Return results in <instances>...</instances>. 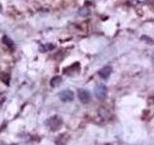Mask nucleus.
Wrapping results in <instances>:
<instances>
[{
    "instance_id": "1",
    "label": "nucleus",
    "mask_w": 154,
    "mask_h": 145,
    "mask_svg": "<svg viewBox=\"0 0 154 145\" xmlns=\"http://www.w3.org/2000/svg\"><path fill=\"white\" fill-rule=\"evenodd\" d=\"M62 124H63L62 118L57 115L50 117L49 119L46 120V126L50 131H57L62 126Z\"/></svg>"
},
{
    "instance_id": "2",
    "label": "nucleus",
    "mask_w": 154,
    "mask_h": 145,
    "mask_svg": "<svg viewBox=\"0 0 154 145\" xmlns=\"http://www.w3.org/2000/svg\"><path fill=\"white\" fill-rule=\"evenodd\" d=\"M95 94L98 100H104L107 96V87L104 84H97L95 88Z\"/></svg>"
},
{
    "instance_id": "3",
    "label": "nucleus",
    "mask_w": 154,
    "mask_h": 145,
    "mask_svg": "<svg viewBox=\"0 0 154 145\" xmlns=\"http://www.w3.org/2000/svg\"><path fill=\"white\" fill-rule=\"evenodd\" d=\"M59 98L62 102H71L74 99V93L69 89H67L59 94Z\"/></svg>"
},
{
    "instance_id": "4",
    "label": "nucleus",
    "mask_w": 154,
    "mask_h": 145,
    "mask_svg": "<svg viewBox=\"0 0 154 145\" xmlns=\"http://www.w3.org/2000/svg\"><path fill=\"white\" fill-rule=\"evenodd\" d=\"M78 98L83 104H89L91 102V94L88 90L79 89L78 90Z\"/></svg>"
},
{
    "instance_id": "5",
    "label": "nucleus",
    "mask_w": 154,
    "mask_h": 145,
    "mask_svg": "<svg viewBox=\"0 0 154 145\" xmlns=\"http://www.w3.org/2000/svg\"><path fill=\"white\" fill-rule=\"evenodd\" d=\"M112 67L111 66H105V67H103L101 70L98 72V75H99L100 78H104V80H106V78H108L110 77V75L112 74Z\"/></svg>"
},
{
    "instance_id": "6",
    "label": "nucleus",
    "mask_w": 154,
    "mask_h": 145,
    "mask_svg": "<svg viewBox=\"0 0 154 145\" xmlns=\"http://www.w3.org/2000/svg\"><path fill=\"white\" fill-rule=\"evenodd\" d=\"M62 82V78L61 77H54L51 78V80H50V85H51V87H57V86H59L61 84Z\"/></svg>"
},
{
    "instance_id": "7",
    "label": "nucleus",
    "mask_w": 154,
    "mask_h": 145,
    "mask_svg": "<svg viewBox=\"0 0 154 145\" xmlns=\"http://www.w3.org/2000/svg\"><path fill=\"white\" fill-rule=\"evenodd\" d=\"M55 47L52 44H46V45H42L40 47V50L42 52H45V51H48V50H51L53 49Z\"/></svg>"
},
{
    "instance_id": "8",
    "label": "nucleus",
    "mask_w": 154,
    "mask_h": 145,
    "mask_svg": "<svg viewBox=\"0 0 154 145\" xmlns=\"http://www.w3.org/2000/svg\"><path fill=\"white\" fill-rule=\"evenodd\" d=\"M2 42H3L6 45H8V47H13V45H14V42L7 36H4L2 38Z\"/></svg>"
},
{
    "instance_id": "9",
    "label": "nucleus",
    "mask_w": 154,
    "mask_h": 145,
    "mask_svg": "<svg viewBox=\"0 0 154 145\" xmlns=\"http://www.w3.org/2000/svg\"><path fill=\"white\" fill-rule=\"evenodd\" d=\"M89 14H90V10L88 8H82V9L79 10V15H80V16L85 17V16H88Z\"/></svg>"
},
{
    "instance_id": "10",
    "label": "nucleus",
    "mask_w": 154,
    "mask_h": 145,
    "mask_svg": "<svg viewBox=\"0 0 154 145\" xmlns=\"http://www.w3.org/2000/svg\"><path fill=\"white\" fill-rule=\"evenodd\" d=\"M142 40L145 41L146 44H149V45H153L154 44V41L148 36H145V35H143V36H142Z\"/></svg>"
},
{
    "instance_id": "11",
    "label": "nucleus",
    "mask_w": 154,
    "mask_h": 145,
    "mask_svg": "<svg viewBox=\"0 0 154 145\" xmlns=\"http://www.w3.org/2000/svg\"><path fill=\"white\" fill-rule=\"evenodd\" d=\"M64 136V134H62V136H58L59 138L57 139V145H65V139Z\"/></svg>"
},
{
    "instance_id": "12",
    "label": "nucleus",
    "mask_w": 154,
    "mask_h": 145,
    "mask_svg": "<svg viewBox=\"0 0 154 145\" xmlns=\"http://www.w3.org/2000/svg\"><path fill=\"white\" fill-rule=\"evenodd\" d=\"M10 145H16V144H10Z\"/></svg>"
}]
</instances>
